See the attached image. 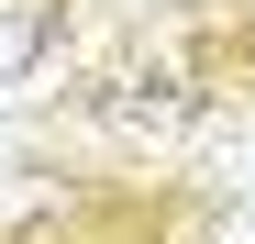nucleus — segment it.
<instances>
[{"instance_id":"nucleus-1","label":"nucleus","mask_w":255,"mask_h":244,"mask_svg":"<svg viewBox=\"0 0 255 244\" xmlns=\"http://www.w3.org/2000/svg\"><path fill=\"white\" fill-rule=\"evenodd\" d=\"M45 56H56V22L33 11V0H0V89H22Z\"/></svg>"},{"instance_id":"nucleus-2","label":"nucleus","mask_w":255,"mask_h":244,"mask_svg":"<svg viewBox=\"0 0 255 244\" xmlns=\"http://www.w3.org/2000/svg\"><path fill=\"white\" fill-rule=\"evenodd\" d=\"M211 244H255V200H244V211H222V222H211Z\"/></svg>"}]
</instances>
